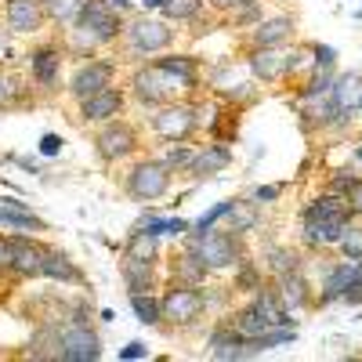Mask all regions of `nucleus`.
<instances>
[{"label": "nucleus", "instance_id": "1", "mask_svg": "<svg viewBox=\"0 0 362 362\" xmlns=\"http://www.w3.org/2000/svg\"><path fill=\"white\" fill-rule=\"evenodd\" d=\"M119 29H124V22H119V15H116V8L109 4V0H87V8H83V15H80L73 33L87 37L90 44L98 47V44L116 40Z\"/></svg>", "mask_w": 362, "mask_h": 362}, {"label": "nucleus", "instance_id": "2", "mask_svg": "<svg viewBox=\"0 0 362 362\" xmlns=\"http://www.w3.org/2000/svg\"><path fill=\"white\" fill-rule=\"evenodd\" d=\"M170 167L163 160H141L131 174H127V192L141 203H156L160 196L170 192Z\"/></svg>", "mask_w": 362, "mask_h": 362}, {"label": "nucleus", "instance_id": "3", "mask_svg": "<svg viewBox=\"0 0 362 362\" xmlns=\"http://www.w3.org/2000/svg\"><path fill=\"white\" fill-rule=\"evenodd\" d=\"M203 308H206V297H203L196 286H189V283H174V286L163 293V300H160V312H163V319H167L170 326H189V322H196V319L203 315Z\"/></svg>", "mask_w": 362, "mask_h": 362}, {"label": "nucleus", "instance_id": "4", "mask_svg": "<svg viewBox=\"0 0 362 362\" xmlns=\"http://www.w3.org/2000/svg\"><path fill=\"white\" fill-rule=\"evenodd\" d=\"M199 127L196 105H181V102H167L153 112V131L163 141H189L192 131Z\"/></svg>", "mask_w": 362, "mask_h": 362}, {"label": "nucleus", "instance_id": "5", "mask_svg": "<svg viewBox=\"0 0 362 362\" xmlns=\"http://www.w3.org/2000/svg\"><path fill=\"white\" fill-rule=\"evenodd\" d=\"M189 250L199 257V264H203L206 272L228 268V264L239 261V243H235V235H228V232H203V235H192Z\"/></svg>", "mask_w": 362, "mask_h": 362}, {"label": "nucleus", "instance_id": "6", "mask_svg": "<svg viewBox=\"0 0 362 362\" xmlns=\"http://www.w3.org/2000/svg\"><path fill=\"white\" fill-rule=\"evenodd\" d=\"M127 40L138 54H160L174 44V29L163 22V18H153V15H141L127 25Z\"/></svg>", "mask_w": 362, "mask_h": 362}, {"label": "nucleus", "instance_id": "7", "mask_svg": "<svg viewBox=\"0 0 362 362\" xmlns=\"http://www.w3.org/2000/svg\"><path fill=\"white\" fill-rule=\"evenodd\" d=\"M58 358H66V362H98L102 358L98 334L83 322H73L69 329L58 334Z\"/></svg>", "mask_w": 362, "mask_h": 362}, {"label": "nucleus", "instance_id": "8", "mask_svg": "<svg viewBox=\"0 0 362 362\" xmlns=\"http://www.w3.org/2000/svg\"><path fill=\"white\" fill-rule=\"evenodd\" d=\"M95 145H98V156L105 163H116V160L131 156L134 148H138V134H134L131 124H124V119H109V124L98 131Z\"/></svg>", "mask_w": 362, "mask_h": 362}, {"label": "nucleus", "instance_id": "9", "mask_svg": "<svg viewBox=\"0 0 362 362\" xmlns=\"http://www.w3.org/2000/svg\"><path fill=\"white\" fill-rule=\"evenodd\" d=\"M112 73H116V66H112V62H102V58H95V62H83V66L73 73V80H69V95H73L76 102L98 95V90L112 87Z\"/></svg>", "mask_w": 362, "mask_h": 362}, {"label": "nucleus", "instance_id": "10", "mask_svg": "<svg viewBox=\"0 0 362 362\" xmlns=\"http://www.w3.org/2000/svg\"><path fill=\"white\" fill-rule=\"evenodd\" d=\"M131 87H134V98H138L141 105H153V109L167 105V98L177 90V87H174V83H170L156 66L138 69V73H134V80H131Z\"/></svg>", "mask_w": 362, "mask_h": 362}, {"label": "nucleus", "instance_id": "11", "mask_svg": "<svg viewBox=\"0 0 362 362\" xmlns=\"http://www.w3.org/2000/svg\"><path fill=\"white\" fill-rule=\"evenodd\" d=\"M124 90L119 87H105L98 90V95H90L80 102V119H87V124H102V119H116L119 112H124Z\"/></svg>", "mask_w": 362, "mask_h": 362}, {"label": "nucleus", "instance_id": "12", "mask_svg": "<svg viewBox=\"0 0 362 362\" xmlns=\"http://www.w3.org/2000/svg\"><path fill=\"white\" fill-rule=\"evenodd\" d=\"M247 62H250V73L257 80H264V83H276V80H283L290 73V58L279 47H254Z\"/></svg>", "mask_w": 362, "mask_h": 362}, {"label": "nucleus", "instance_id": "13", "mask_svg": "<svg viewBox=\"0 0 362 362\" xmlns=\"http://www.w3.org/2000/svg\"><path fill=\"white\" fill-rule=\"evenodd\" d=\"M8 25L15 29V33H37V29L44 25V0H8Z\"/></svg>", "mask_w": 362, "mask_h": 362}, {"label": "nucleus", "instance_id": "14", "mask_svg": "<svg viewBox=\"0 0 362 362\" xmlns=\"http://www.w3.org/2000/svg\"><path fill=\"white\" fill-rule=\"evenodd\" d=\"M15 243V276L22 279H33V276H44V257H47V247L33 243V239H11Z\"/></svg>", "mask_w": 362, "mask_h": 362}, {"label": "nucleus", "instance_id": "15", "mask_svg": "<svg viewBox=\"0 0 362 362\" xmlns=\"http://www.w3.org/2000/svg\"><path fill=\"white\" fill-rule=\"evenodd\" d=\"M156 69L181 90V87H185V90H192L196 83H199V73H196V58L192 54H167V58H160V62H156Z\"/></svg>", "mask_w": 362, "mask_h": 362}, {"label": "nucleus", "instance_id": "16", "mask_svg": "<svg viewBox=\"0 0 362 362\" xmlns=\"http://www.w3.org/2000/svg\"><path fill=\"white\" fill-rule=\"evenodd\" d=\"M348 225L351 221H344V218H312V221H305V243H312V247H337Z\"/></svg>", "mask_w": 362, "mask_h": 362}, {"label": "nucleus", "instance_id": "17", "mask_svg": "<svg viewBox=\"0 0 362 362\" xmlns=\"http://www.w3.org/2000/svg\"><path fill=\"white\" fill-rule=\"evenodd\" d=\"M58 69H62V51L58 47H37L33 54H29V73H33V80L40 87H54L58 80Z\"/></svg>", "mask_w": 362, "mask_h": 362}, {"label": "nucleus", "instance_id": "18", "mask_svg": "<svg viewBox=\"0 0 362 362\" xmlns=\"http://www.w3.org/2000/svg\"><path fill=\"white\" fill-rule=\"evenodd\" d=\"M293 37V18L276 15V18H261L254 25V47H279Z\"/></svg>", "mask_w": 362, "mask_h": 362}, {"label": "nucleus", "instance_id": "19", "mask_svg": "<svg viewBox=\"0 0 362 362\" xmlns=\"http://www.w3.org/2000/svg\"><path fill=\"white\" fill-rule=\"evenodd\" d=\"M329 98H334L337 112L348 116L351 109H358V98H362V76L358 73H348L341 80H334V87H329Z\"/></svg>", "mask_w": 362, "mask_h": 362}, {"label": "nucleus", "instance_id": "20", "mask_svg": "<svg viewBox=\"0 0 362 362\" xmlns=\"http://www.w3.org/2000/svg\"><path fill=\"white\" fill-rule=\"evenodd\" d=\"M228 163H232V153H228L225 145H206V148H199V153L192 156L189 170H192L196 177H210V174L225 170Z\"/></svg>", "mask_w": 362, "mask_h": 362}, {"label": "nucleus", "instance_id": "21", "mask_svg": "<svg viewBox=\"0 0 362 362\" xmlns=\"http://www.w3.org/2000/svg\"><path fill=\"white\" fill-rule=\"evenodd\" d=\"M124 283L131 293H153L156 290V264L127 257L124 261Z\"/></svg>", "mask_w": 362, "mask_h": 362}, {"label": "nucleus", "instance_id": "22", "mask_svg": "<svg viewBox=\"0 0 362 362\" xmlns=\"http://www.w3.org/2000/svg\"><path fill=\"white\" fill-rule=\"evenodd\" d=\"M355 264L358 261H344V264H337V268H329L326 272V283H322V293H319V300L326 305V300H337V297H344V290L351 286V279H355Z\"/></svg>", "mask_w": 362, "mask_h": 362}, {"label": "nucleus", "instance_id": "23", "mask_svg": "<svg viewBox=\"0 0 362 362\" xmlns=\"http://www.w3.org/2000/svg\"><path fill=\"white\" fill-rule=\"evenodd\" d=\"M83 8H87V0H44V15L62 29H76Z\"/></svg>", "mask_w": 362, "mask_h": 362}, {"label": "nucleus", "instance_id": "24", "mask_svg": "<svg viewBox=\"0 0 362 362\" xmlns=\"http://www.w3.org/2000/svg\"><path fill=\"white\" fill-rule=\"evenodd\" d=\"M206 348H210V355H214V358H221V362L243 358V337H239L232 326H228V329H218V334H210Z\"/></svg>", "mask_w": 362, "mask_h": 362}, {"label": "nucleus", "instance_id": "25", "mask_svg": "<svg viewBox=\"0 0 362 362\" xmlns=\"http://www.w3.org/2000/svg\"><path fill=\"white\" fill-rule=\"evenodd\" d=\"M44 276H47V279H58V283H80V279H83L80 268L73 264V257L62 254V250H47V257H44Z\"/></svg>", "mask_w": 362, "mask_h": 362}, {"label": "nucleus", "instance_id": "26", "mask_svg": "<svg viewBox=\"0 0 362 362\" xmlns=\"http://www.w3.org/2000/svg\"><path fill=\"white\" fill-rule=\"evenodd\" d=\"M170 276H174V283L199 286V283L206 279V268H203V264H199V257L189 250V254H177V257H174V264H170Z\"/></svg>", "mask_w": 362, "mask_h": 362}, {"label": "nucleus", "instance_id": "27", "mask_svg": "<svg viewBox=\"0 0 362 362\" xmlns=\"http://www.w3.org/2000/svg\"><path fill=\"white\" fill-rule=\"evenodd\" d=\"M0 225H8L15 232H40V218L37 214H29V210L22 203H8V206H0Z\"/></svg>", "mask_w": 362, "mask_h": 362}, {"label": "nucleus", "instance_id": "28", "mask_svg": "<svg viewBox=\"0 0 362 362\" xmlns=\"http://www.w3.org/2000/svg\"><path fill=\"white\" fill-rule=\"evenodd\" d=\"M279 286H283V305H297V308H305L308 305V283H305V276L293 268V272H283L279 276Z\"/></svg>", "mask_w": 362, "mask_h": 362}, {"label": "nucleus", "instance_id": "29", "mask_svg": "<svg viewBox=\"0 0 362 362\" xmlns=\"http://www.w3.org/2000/svg\"><path fill=\"white\" fill-rule=\"evenodd\" d=\"M127 257H134V261H148V264H156V257H160V247H156V235L153 232H145V228H138L131 239H127Z\"/></svg>", "mask_w": 362, "mask_h": 362}, {"label": "nucleus", "instance_id": "30", "mask_svg": "<svg viewBox=\"0 0 362 362\" xmlns=\"http://www.w3.org/2000/svg\"><path fill=\"white\" fill-rule=\"evenodd\" d=\"M232 329L247 341V337H257V334H264V329H272V322H268L254 305H250V308H243V312H239V315L232 319Z\"/></svg>", "mask_w": 362, "mask_h": 362}, {"label": "nucleus", "instance_id": "31", "mask_svg": "<svg viewBox=\"0 0 362 362\" xmlns=\"http://www.w3.org/2000/svg\"><path fill=\"white\" fill-rule=\"evenodd\" d=\"M25 102V87L15 73H4L0 69V109H15Z\"/></svg>", "mask_w": 362, "mask_h": 362}, {"label": "nucleus", "instance_id": "32", "mask_svg": "<svg viewBox=\"0 0 362 362\" xmlns=\"http://www.w3.org/2000/svg\"><path fill=\"white\" fill-rule=\"evenodd\" d=\"M131 308L134 315L145 322V326H153V322H163V312H160V300L153 293H131Z\"/></svg>", "mask_w": 362, "mask_h": 362}, {"label": "nucleus", "instance_id": "33", "mask_svg": "<svg viewBox=\"0 0 362 362\" xmlns=\"http://www.w3.org/2000/svg\"><path fill=\"white\" fill-rule=\"evenodd\" d=\"M206 0H167L163 4V15L167 18H181V22H192L199 11H203Z\"/></svg>", "mask_w": 362, "mask_h": 362}, {"label": "nucleus", "instance_id": "34", "mask_svg": "<svg viewBox=\"0 0 362 362\" xmlns=\"http://www.w3.org/2000/svg\"><path fill=\"white\" fill-rule=\"evenodd\" d=\"M337 247L344 250V257H351V261H362V228H351V225H348Z\"/></svg>", "mask_w": 362, "mask_h": 362}, {"label": "nucleus", "instance_id": "35", "mask_svg": "<svg viewBox=\"0 0 362 362\" xmlns=\"http://www.w3.org/2000/svg\"><path fill=\"white\" fill-rule=\"evenodd\" d=\"M192 145H181V141H174L170 148H167V156H163V163L170 167V170H177V167H189L192 163Z\"/></svg>", "mask_w": 362, "mask_h": 362}, {"label": "nucleus", "instance_id": "36", "mask_svg": "<svg viewBox=\"0 0 362 362\" xmlns=\"http://www.w3.org/2000/svg\"><path fill=\"white\" fill-rule=\"evenodd\" d=\"M145 232H153V235H181V232H189V221H177V218L160 221V218H153L145 225Z\"/></svg>", "mask_w": 362, "mask_h": 362}, {"label": "nucleus", "instance_id": "37", "mask_svg": "<svg viewBox=\"0 0 362 362\" xmlns=\"http://www.w3.org/2000/svg\"><path fill=\"white\" fill-rule=\"evenodd\" d=\"M254 221H257V210L254 206H247V210L232 206V232H247V228H254Z\"/></svg>", "mask_w": 362, "mask_h": 362}, {"label": "nucleus", "instance_id": "38", "mask_svg": "<svg viewBox=\"0 0 362 362\" xmlns=\"http://www.w3.org/2000/svg\"><path fill=\"white\" fill-rule=\"evenodd\" d=\"M11 268H15V243L0 235V276H8Z\"/></svg>", "mask_w": 362, "mask_h": 362}, {"label": "nucleus", "instance_id": "39", "mask_svg": "<svg viewBox=\"0 0 362 362\" xmlns=\"http://www.w3.org/2000/svg\"><path fill=\"white\" fill-rule=\"evenodd\" d=\"M344 300H348V305H362V261L355 264V279H351V286L344 290Z\"/></svg>", "mask_w": 362, "mask_h": 362}, {"label": "nucleus", "instance_id": "40", "mask_svg": "<svg viewBox=\"0 0 362 362\" xmlns=\"http://www.w3.org/2000/svg\"><path fill=\"white\" fill-rule=\"evenodd\" d=\"M344 199H348V210H351V214H355V218H362V177H358L355 185L344 192Z\"/></svg>", "mask_w": 362, "mask_h": 362}, {"label": "nucleus", "instance_id": "41", "mask_svg": "<svg viewBox=\"0 0 362 362\" xmlns=\"http://www.w3.org/2000/svg\"><path fill=\"white\" fill-rule=\"evenodd\" d=\"M312 51H315V66H319V69H334V62H337V51H334V47L315 44Z\"/></svg>", "mask_w": 362, "mask_h": 362}, {"label": "nucleus", "instance_id": "42", "mask_svg": "<svg viewBox=\"0 0 362 362\" xmlns=\"http://www.w3.org/2000/svg\"><path fill=\"white\" fill-rule=\"evenodd\" d=\"M355 181H358V177H355L351 170H337V174H334V192H337V196H344V192L355 185Z\"/></svg>", "mask_w": 362, "mask_h": 362}, {"label": "nucleus", "instance_id": "43", "mask_svg": "<svg viewBox=\"0 0 362 362\" xmlns=\"http://www.w3.org/2000/svg\"><path fill=\"white\" fill-rule=\"evenodd\" d=\"M40 153L44 156H58V153H62V138H58V134H44L40 138Z\"/></svg>", "mask_w": 362, "mask_h": 362}, {"label": "nucleus", "instance_id": "44", "mask_svg": "<svg viewBox=\"0 0 362 362\" xmlns=\"http://www.w3.org/2000/svg\"><path fill=\"white\" fill-rule=\"evenodd\" d=\"M119 358H145V344L141 341H131L127 348H119Z\"/></svg>", "mask_w": 362, "mask_h": 362}, {"label": "nucleus", "instance_id": "45", "mask_svg": "<svg viewBox=\"0 0 362 362\" xmlns=\"http://www.w3.org/2000/svg\"><path fill=\"white\" fill-rule=\"evenodd\" d=\"M276 196H279V189H272V185H264V189H257V192H254V199H261V203L276 199Z\"/></svg>", "mask_w": 362, "mask_h": 362}, {"label": "nucleus", "instance_id": "46", "mask_svg": "<svg viewBox=\"0 0 362 362\" xmlns=\"http://www.w3.org/2000/svg\"><path fill=\"white\" fill-rule=\"evenodd\" d=\"M239 286H257V272H254V268H247L243 276H239Z\"/></svg>", "mask_w": 362, "mask_h": 362}, {"label": "nucleus", "instance_id": "47", "mask_svg": "<svg viewBox=\"0 0 362 362\" xmlns=\"http://www.w3.org/2000/svg\"><path fill=\"white\" fill-rule=\"evenodd\" d=\"M214 8H239V4H254V0H210Z\"/></svg>", "mask_w": 362, "mask_h": 362}, {"label": "nucleus", "instance_id": "48", "mask_svg": "<svg viewBox=\"0 0 362 362\" xmlns=\"http://www.w3.org/2000/svg\"><path fill=\"white\" fill-rule=\"evenodd\" d=\"M141 4H145L148 11H156V8H163V4H167V0H141Z\"/></svg>", "mask_w": 362, "mask_h": 362}, {"label": "nucleus", "instance_id": "49", "mask_svg": "<svg viewBox=\"0 0 362 362\" xmlns=\"http://www.w3.org/2000/svg\"><path fill=\"white\" fill-rule=\"evenodd\" d=\"M109 4H112L116 11H127V8H131V0H109Z\"/></svg>", "mask_w": 362, "mask_h": 362}, {"label": "nucleus", "instance_id": "50", "mask_svg": "<svg viewBox=\"0 0 362 362\" xmlns=\"http://www.w3.org/2000/svg\"><path fill=\"white\" fill-rule=\"evenodd\" d=\"M355 160H358V163H362V148H355Z\"/></svg>", "mask_w": 362, "mask_h": 362}, {"label": "nucleus", "instance_id": "51", "mask_svg": "<svg viewBox=\"0 0 362 362\" xmlns=\"http://www.w3.org/2000/svg\"><path fill=\"white\" fill-rule=\"evenodd\" d=\"M358 109H362V98H358Z\"/></svg>", "mask_w": 362, "mask_h": 362}]
</instances>
